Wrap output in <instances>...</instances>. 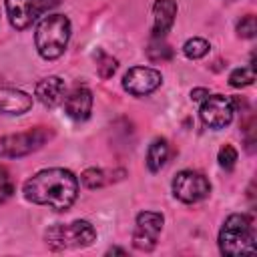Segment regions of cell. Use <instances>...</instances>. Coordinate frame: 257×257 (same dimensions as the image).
Here are the masks:
<instances>
[{
	"label": "cell",
	"mask_w": 257,
	"mask_h": 257,
	"mask_svg": "<svg viewBox=\"0 0 257 257\" xmlns=\"http://www.w3.org/2000/svg\"><path fill=\"white\" fill-rule=\"evenodd\" d=\"M116 66H118V64H116V58H112V56H108L106 52L98 50V58H96V70H98L100 78H110V76L114 74Z\"/></svg>",
	"instance_id": "19"
},
{
	"label": "cell",
	"mask_w": 257,
	"mask_h": 257,
	"mask_svg": "<svg viewBox=\"0 0 257 257\" xmlns=\"http://www.w3.org/2000/svg\"><path fill=\"white\" fill-rule=\"evenodd\" d=\"M253 80H255V68L253 66H241L229 74V84L235 88L249 86V84H253Z\"/></svg>",
	"instance_id": "18"
},
{
	"label": "cell",
	"mask_w": 257,
	"mask_h": 257,
	"mask_svg": "<svg viewBox=\"0 0 257 257\" xmlns=\"http://www.w3.org/2000/svg\"><path fill=\"white\" fill-rule=\"evenodd\" d=\"M211 44L205 40V38H189L185 44H183V54L191 60H197V58H203L207 52H209Z\"/></svg>",
	"instance_id": "17"
},
{
	"label": "cell",
	"mask_w": 257,
	"mask_h": 257,
	"mask_svg": "<svg viewBox=\"0 0 257 257\" xmlns=\"http://www.w3.org/2000/svg\"><path fill=\"white\" fill-rule=\"evenodd\" d=\"M70 40V20L64 14H48L44 16L34 34V44L36 50L42 58L54 60L62 56Z\"/></svg>",
	"instance_id": "3"
},
{
	"label": "cell",
	"mask_w": 257,
	"mask_h": 257,
	"mask_svg": "<svg viewBox=\"0 0 257 257\" xmlns=\"http://www.w3.org/2000/svg\"><path fill=\"white\" fill-rule=\"evenodd\" d=\"M22 191L30 203L44 205L54 211H66L76 201L78 179L68 169H44L30 177Z\"/></svg>",
	"instance_id": "1"
},
{
	"label": "cell",
	"mask_w": 257,
	"mask_h": 257,
	"mask_svg": "<svg viewBox=\"0 0 257 257\" xmlns=\"http://www.w3.org/2000/svg\"><path fill=\"white\" fill-rule=\"evenodd\" d=\"M62 108H64L68 118H72L76 122L86 120L90 116V110H92V92L86 86L72 88L68 94H64Z\"/></svg>",
	"instance_id": "11"
},
{
	"label": "cell",
	"mask_w": 257,
	"mask_h": 257,
	"mask_svg": "<svg viewBox=\"0 0 257 257\" xmlns=\"http://www.w3.org/2000/svg\"><path fill=\"white\" fill-rule=\"evenodd\" d=\"M58 0H4L10 24L16 30L28 28L40 14L54 8Z\"/></svg>",
	"instance_id": "7"
},
{
	"label": "cell",
	"mask_w": 257,
	"mask_h": 257,
	"mask_svg": "<svg viewBox=\"0 0 257 257\" xmlns=\"http://www.w3.org/2000/svg\"><path fill=\"white\" fill-rule=\"evenodd\" d=\"M209 94H211V92H209L207 88H195V90H191V98H193V100H197V102L205 100Z\"/></svg>",
	"instance_id": "24"
},
{
	"label": "cell",
	"mask_w": 257,
	"mask_h": 257,
	"mask_svg": "<svg viewBox=\"0 0 257 257\" xmlns=\"http://www.w3.org/2000/svg\"><path fill=\"white\" fill-rule=\"evenodd\" d=\"M177 0H155L153 4V38H165L175 24Z\"/></svg>",
	"instance_id": "13"
},
{
	"label": "cell",
	"mask_w": 257,
	"mask_h": 257,
	"mask_svg": "<svg viewBox=\"0 0 257 257\" xmlns=\"http://www.w3.org/2000/svg\"><path fill=\"white\" fill-rule=\"evenodd\" d=\"M219 251L229 257L255 253V223L247 213H233L219 231Z\"/></svg>",
	"instance_id": "2"
},
{
	"label": "cell",
	"mask_w": 257,
	"mask_h": 257,
	"mask_svg": "<svg viewBox=\"0 0 257 257\" xmlns=\"http://www.w3.org/2000/svg\"><path fill=\"white\" fill-rule=\"evenodd\" d=\"M167 159H169V143H167V139L159 137L147 149V167H149V171L151 173L161 171L165 167Z\"/></svg>",
	"instance_id": "15"
},
{
	"label": "cell",
	"mask_w": 257,
	"mask_h": 257,
	"mask_svg": "<svg viewBox=\"0 0 257 257\" xmlns=\"http://www.w3.org/2000/svg\"><path fill=\"white\" fill-rule=\"evenodd\" d=\"M80 183L88 189H96V187H102L104 185V173L100 169H86L82 175H80Z\"/></svg>",
	"instance_id": "21"
},
{
	"label": "cell",
	"mask_w": 257,
	"mask_h": 257,
	"mask_svg": "<svg viewBox=\"0 0 257 257\" xmlns=\"http://www.w3.org/2000/svg\"><path fill=\"white\" fill-rule=\"evenodd\" d=\"M217 161H219L221 169L231 171V169L235 167V163H237V151H235V147H231V145H223V147L219 149Z\"/></svg>",
	"instance_id": "20"
},
{
	"label": "cell",
	"mask_w": 257,
	"mask_h": 257,
	"mask_svg": "<svg viewBox=\"0 0 257 257\" xmlns=\"http://www.w3.org/2000/svg\"><path fill=\"white\" fill-rule=\"evenodd\" d=\"M211 193V183L209 179L199 173V171H181L177 173V177L173 179V195L183 201V203H199L203 199H207Z\"/></svg>",
	"instance_id": "6"
},
{
	"label": "cell",
	"mask_w": 257,
	"mask_h": 257,
	"mask_svg": "<svg viewBox=\"0 0 257 257\" xmlns=\"http://www.w3.org/2000/svg\"><path fill=\"white\" fill-rule=\"evenodd\" d=\"M147 56L153 62H165L173 58V48L165 42V38H153L147 46Z\"/></svg>",
	"instance_id": "16"
},
{
	"label": "cell",
	"mask_w": 257,
	"mask_h": 257,
	"mask_svg": "<svg viewBox=\"0 0 257 257\" xmlns=\"http://www.w3.org/2000/svg\"><path fill=\"white\" fill-rule=\"evenodd\" d=\"M161 72L151 66H133L122 76V88L133 96H147L155 92L161 86Z\"/></svg>",
	"instance_id": "10"
},
{
	"label": "cell",
	"mask_w": 257,
	"mask_h": 257,
	"mask_svg": "<svg viewBox=\"0 0 257 257\" xmlns=\"http://www.w3.org/2000/svg\"><path fill=\"white\" fill-rule=\"evenodd\" d=\"M52 137V131L48 126H36L24 133L6 135L0 139V157L4 159H20L34 151H38L48 139Z\"/></svg>",
	"instance_id": "5"
},
{
	"label": "cell",
	"mask_w": 257,
	"mask_h": 257,
	"mask_svg": "<svg viewBox=\"0 0 257 257\" xmlns=\"http://www.w3.org/2000/svg\"><path fill=\"white\" fill-rule=\"evenodd\" d=\"M108 253H120V255H124V249H118V247H114V249H108Z\"/></svg>",
	"instance_id": "25"
},
{
	"label": "cell",
	"mask_w": 257,
	"mask_h": 257,
	"mask_svg": "<svg viewBox=\"0 0 257 257\" xmlns=\"http://www.w3.org/2000/svg\"><path fill=\"white\" fill-rule=\"evenodd\" d=\"M14 193V183L10 179V173L6 167H0V203L8 201Z\"/></svg>",
	"instance_id": "23"
},
{
	"label": "cell",
	"mask_w": 257,
	"mask_h": 257,
	"mask_svg": "<svg viewBox=\"0 0 257 257\" xmlns=\"http://www.w3.org/2000/svg\"><path fill=\"white\" fill-rule=\"evenodd\" d=\"M64 80L60 76H46L36 84V98L44 106H56L64 100Z\"/></svg>",
	"instance_id": "14"
},
{
	"label": "cell",
	"mask_w": 257,
	"mask_h": 257,
	"mask_svg": "<svg viewBox=\"0 0 257 257\" xmlns=\"http://www.w3.org/2000/svg\"><path fill=\"white\" fill-rule=\"evenodd\" d=\"M32 106V96L20 88L0 84V114H24Z\"/></svg>",
	"instance_id": "12"
},
{
	"label": "cell",
	"mask_w": 257,
	"mask_h": 257,
	"mask_svg": "<svg viewBox=\"0 0 257 257\" xmlns=\"http://www.w3.org/2000/svg\"><path fill=\"white\" fill-rule=\"evenodd\" d=\"M257 32V24H255V16L247 14L237 22V36L241 38H253Z\"/></svg>",
	"instance_id": "22"
},
{
	"label": "cell",
	"mask_w": 257,
	"mask_h": 257,
	"mask_svg": "<svg viewBox=\"0 0 257 257\" xmlns=\"http://www.w3.org/2000/svg\"><path fill=\"white\" fill-rule=\"evenodd\" d=\"M46 243L54 251L62 249H84L96 241V231L94 227L84 221L76 219L72 223H56L46 231Z\"/></svg>",
	"instance_id": "4"
},
{
	"label": "cell",
	"mask_w": 257,
	"mask_h": 257,
	"mask_svg": "<svg viewBox=\"0 0 257 257\" xmlns=\"http://www.w3.org/2000/svg\"><path fill=\"white\" fill-rule=\"evenodd\" d=\"M229 2H233V0H229Z\"/></svg>",
	"instance_id": "26"
},
{
	"label": "cell",
	"mask_w": 257,
	"mask_h": 257,
	"mask_svg": "<svg viewBox=\"0 0 257 257\" xmlns=\"http://www.w3.org/2000/svg\"><path fill=\"white\" fill-rule=\"evenodd\" d=\"M165 217L157 211H143L137 215V227L133 233V247L139 251H153L163 231Z\"/></svg>",
	"instance_id": "9"
},
{
	"label": "cell",
	"mask_w": 257,
	"mask_h": 257,
	"mask_svg": "<svg viewBox=\"0 0 257 257\" xmlns=\"http://www.w3.org/2000/svg\"><path fill=\"white\" fill-rule=\"evenodd\" d=\"M199 114L205 126L213 131L225 128L233 120V114H235L233 98L223 96V94H209L205 100H201Z\"/></svg>",
	"instance_id": "8"
}]
</instances>
